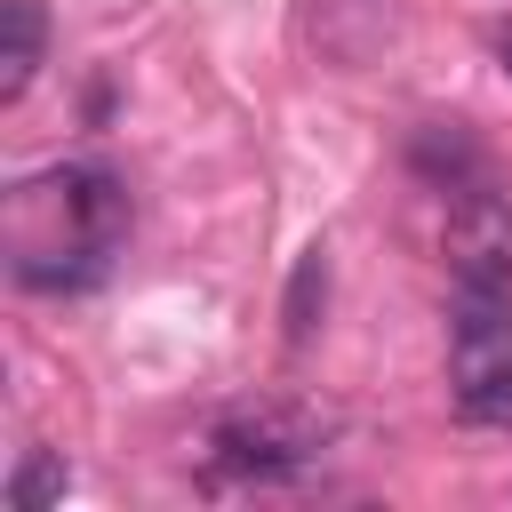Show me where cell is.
Returning a JSON list of instances; mask_svg holds the SVG:
<instances>
[{
	"label": "cell",
	"instance_id": "5b68a950",
	"mask_svg": "<svg viewBox=\"0 0 512 512\" xmlns=\"http://www.w3.org/2000/svg\"><path fill=\"white\" fill-rule=\"evenodd\" d=\"M0 16H8V48H0V104H16V96L40 80V64H48V8H40V0H0Z\"/></svg>",
	"mask_w": 512,
	"mask_h": 512
},
{
	"label": "cell",
	"instance_id": "6da1fadb",
	"mask_svg": "<svg viewBox=\"0 0 512 512\" xmlns=\"http://www.w3.org/2000/svg\"><path fill=\"white\" fill-rule=\"evenodd\" d=\"M320 448H328V416L304 400H248V408H224L208 424V472L248 480V488L304 480L320 464Z\"/></svg>",
	"mask_w": 512,
	"mask_h": 512
},
{
	"label": "cell",
	"instance_id": "277c9868",
	"mask_svg": "<svg viewBox=\"0 0 512 512\" xmlns=\"http://www.w3.org/2000/svg\"><path fill=\"white\" fill-rule=\"evenodd\" d=\"M408 168H416L432 192H464V184H480V176H488L480 144H472L456 120H424V128L408 136Z\"/></svg>",
	"mask_w": 512,
	"mask_h": 512
},
{
	"label": "cell",
	"instance_id": "7a4b0ae2",
	"mask_svg": "<svg viewBox=\"0 0 512 512\" xmlns=\"http://www.w3.org/2000/svg\"><path fill=\"white\" fill-rule=\"evenodd\" d=\"M440 248H448V272L456 280H512V192H496L488 176L464 184L448 200Z\"/></svg>",
	"mask_w": 512,
	"mask_h": 512
},
{
	"label": "cell",
	"instance_id": "3957f363",
	"mask_svg": "<svg viewBox=\"0 0 512 512\" xmlns=\"http://www.w3.org/2000/svg\"><path fill=\"white\" fill-rule=\"evenodd\" d=\"M448 384H456V416H464V424L512 432V320H496V328H456Z\"/></svg>",
	"mask_w": 512,
	"mask_h": 512
},
{
	"label": "cell",
	"instance_id": "8992f818",
	"mask_svg": "<svg viewBox=\"0 0 512 512\" xmlns=\"http://www.w3.org/2000/svg\"><path fill=\"white\" fill-rule=\"evenodd\" d=\"M320 304H328V248H304V256H296V272H288V304H280V320H288V344H312V328H320Z\"/></svg>",
	"mask_w": 512,
	"mask_h": 512
},
{
	"label": "cell",
	"instance_id": "52a82bcc",
	"mask_svg": "<svg viewBox=\"0 0 512 512\" xmlns=\"http://www.w3.org/2000/svg\"><path fill=\"white\" fill-rule=\"evenodd\" d=\"M72 488V472H64V456H48V448H32L24 464H16V480H8V504L16 512H40V504H56Z\"/></svg>",
	"mask_w": 512,
	"mask_h": 512
},
{
	"label": "cell",
	"instance_id": "ba28073f",
	"mask_svg": "<svg viewBox=\"0 0 512 512\" xmlns=\"http://www.w3.org/2000/svg\"><path fill=\"white\" fill-rule=\"evenodd\" d=\"M504 64H512V32H504Z\"/></svg>",
	"mask_w": 512,
	"mask_h": 512
}]
</instances>
